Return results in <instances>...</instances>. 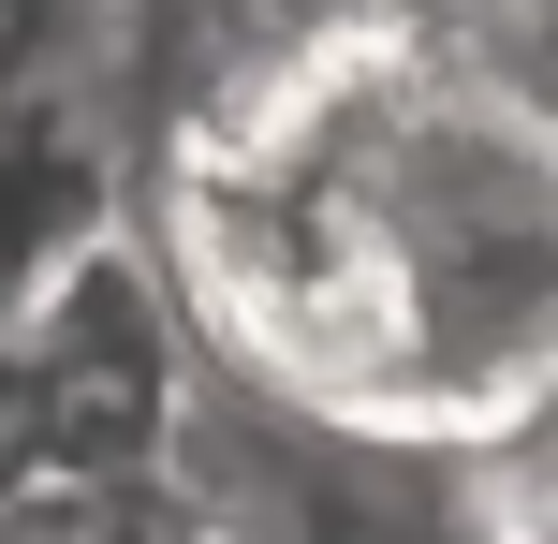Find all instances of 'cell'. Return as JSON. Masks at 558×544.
<instances>
[{
  "label": "cell",
  "mask_w": 558,
  "mask_h": 544,
  "mask_svg": "<svg viewBox=\"0 0 558 544\" xmlns=\"http://www.w3.org/2000/svg\"><path fill=\"white\" fill-rule=\"evenodd\" d=\"M192 353L500 471L558 398V45L514 0H88Z\"/></svg>",
  "instance_id": "1"
},
{
  "label": "cell",
  "mask_w": 558,
  "mask_h": 544,
  "mask_svg": "<svg viewBox=\"0 0 558 544\" xmlns=\"http://www.w3.org/2000/svg\"><path fill=\"white\" fill-rule=\"evenodd\" d=\"M162 486L221 544H514L485 471L397 457V442H353V427H308V412L251 398V383H221V368L192 383V412H177Z\"/></svg>",
  "instance_id": "2"
},
{
  "label": "cell",
  "mask_w": 558,
  "mask_h": 544,
  "mask_svg": "<svg viewBox=\"0 0 558 544\" xmlns=\"http://www.w3.org/2000/svg\"><path fill=\"white\" fill-rule=\"evenodd\" d=\"M15 324V368H29V442L45 471H88V486H162L177 457V412H192L206 353H192V310L177 280L147 265V235H104L74 251Z\"/></svg>",
  "instance_id": "3"
},
{
  "label": "cell",
  "mask_w": 558,
  "mask_h": 544,
  "mask_svg": "<svg viewBox=\"0 0 558 544\" xmlns=\"http://www.w3.org/2000/svg\"><path fill=\"white\" fill-rule=\"evenodd\" d=\"M0 544H221L177 486H88V471H29L0 500Z\"/></svg>",
  "instance_id": "4"
},
{
  "label": "cell",
  "mask_w": 558,
  "mask_h": 544,
  "mask_svg": "<svg viewBox=\"0 0 558 544\" xmlns=\"http://www.w3.org/2000/svg\"><path fill=\"white\" fill-rule=\"evenodd\" d=\"M45 471V442H29V368H15V324H0V500Z\"/></svg>",
  "instance_id": "5"
}]
</instances>
